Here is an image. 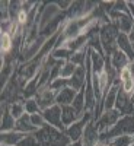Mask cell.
<instances>
[{
	"mask_svg": "<svg viewBox=\"0 0 134 146\" xmlns=\"http://www.w3.org/2000/svg\"><path fill=\"white\" fill-rule=\"evenodd\" d=\"M34 135L40 140L41 146H69L71 142L63 130L45 124L42 129L36 130Z\"/></svg>",
	"mask_w": 134,
	"mask_h": 146,
	"instance_id": "obj_1",
	"label": "cell"
},
{
	"mask_svg": "<svg viewBox=\"0 0 134 146\" xmlns=\"http://www.w3.org/2000/svg\"><path fill=\"white\" fill-rule=\"evenodd\" d=\"M121 135H131L134 136V114H125L119 118L118 123L106 133L101 135L99 143H109L114 137L121 136Z\"/></svg>",
	"mask_w": 134,
	"mask_h": 146,
	"instance_id": "obj_2",
	"label": "cell"
},
{
	"mask_svg": "<svg viewBox=\"0 0 134 146\" xmlns=\"http://www.w3.org/2000/svg\"><path fill=\"white\" fill-rule=\"evenodd\" d=\"M119 35V31L114 22L104 23L99 28V38L102 44V50L105 57H109L117 50V38Z\"/></svg>",
	"mask_w": 134,
	"mask_h": 146,
	"instance_id": "obj_3",
	"label": "cell"
},
{
	"mask_svg": "<svg viewBox=\"0 0 134 146\" xmlns=\"http://www.w3.org/2000/svg\"><path fill=\"white\" fill-rule=\"evenodd\" d=\"M90 120H93V113L86 111V114H84L80 120H77L76 123H73L71 126L66 127L64 133H66V136L70 139V142H79V140H82L84 127H86V124L89 123Z\"/></svg>",
	"mask_w": 134,
	"mask_h": 146,
	"instance_id": "obj_4",
	"label": "cell"
},
{
	"mask_svg": "<svg viewBox=\"0 0 134 146\" xmlns=\"http://www.w3.org/2000/svg\"><path fill=\"white\" fill-rule=\"evenodd\" d=\"M121 117H123V113L118 111L117 108H114V110H105V111L101 114V117L98 118V121H96L101 135H102V133H106L108 130H111L119 121Z\"/></svg>",
	"mask_w": 134,
	"mask_h": 146,
	"instance_id": "obj_5",
	"label": "cell"
},
{
	"mask_svg": "<svg viewBox=\"0 0 134 146\" xmlns=\"http://www.w3.org/2000/svg\"><path fill=\"white\" fill-rule=\"evenodd\" d=\"M60 13H63L61 10L58 9V6L55 5V2L53 3H45L44 7L40 10V18H38V27H40V31H42L48 23L51 21H54Z\"/></svg>",
	"mask_w": 134,
	"mask_h": 146,
	"instance_id": "obj_6",
	"label": "cell"
},
{
	"mask_svg": "<svg viewBox=\"0 0 134 146\" xmlns=\"http://www.w3.org/2000/svg\"><path fill=\"white\" fill-rule=\"evenodd\" d=\"M41 113H42V115L45 118V123L48 126H53V127H55L58 130H63V131L66 130V127L63 124V120H61V107L60 105L55 104V105L44 110Z\"/></svg>",
	"mask_w": 134,
	"mask_h": 146,
	"instance_id": "obj_7",
	"label": "cell"
},
{
	"mask_svg": "<svg viewBox=\"0 0 134 146\" xmlns=\"http://www.w3.org/2000/svg\"><path fill=\"white\" fill-rule=\"evenodd\" d=\"M99 140H101V131L98 129V124H96L95 120H90L84 127L80 142L83 143V146H96Z\"/></svg>",
	"mask_w": 134,
	"mask_h": 146,
	"instance_id": "obj_8",
	"label": "cell"
},
{
	"mask_svg": "<svg viewBox=\"0 0 134 146\" xmlns=\"http://www.w3.org/2000/svg\"><path fill=\"white\" fill-rule=\"evenodd\" d=\"M55 98H57V92H54L51 88H42L38 91V94H36L35 100L36 102H38L41 111H44V110L50 108L53 105H55Z\"/></svg>",
	"mask_w": 134,
	"mask_h": 146,
	"instance_id": "obj_9",
	"label": "cell"
},
{
	"mask_svg": "<svg viewBox=\"0 0 134 146\" xmlns=\"http://www.w3.org/2000/svg\"><path fill=\"white\" fill-rule=\"evenodd\" d=\"M86 78H88L86 66H79L75 72V75H73V78L69 79V86L79 92L84 88V85H86Z\"/></svg>",
	"mask_w": 134,
	"mask_h": 146,
	"instance_id": "obj_10",
	"label": "cell"
},
{
	"mask_svg": "<svg viewBox=\"0 0 134 146\" xmlns=\"http://www.w3.org/2000/svg\"><path fill=\"white\" fill-rule=\"evenodd\" d=\"M117 48L128 56L130 62H133V60H134V47H133V42H131V40H130L128 34L119 32L118 38H117Z\"/></svg>",
	"mask_w": 134,
	"mask_h": 146,
	"instance_id": "obj_11",
	"label": "cell"
},
{
	"mask_svg": "<svg viewBox=\"0 0 134 146\" xmlns=\"http://www.w3.org/2000/svg\"><path fill=\"white\" fill-rule=\"evenodd\" d=\"M89 58H90V69L93 73H101L105 70V63H106V57L105 54H101L98 51H93L89 48Z\"/></svg>",
	"mask_w": 134,
	"mask_h": 146,
	"instance_id": "obj_12",
	"label": "cell"
},
{
	"mask_svg": "<svg viewBox=\"0 0 134 146\" xmlns=\"http://www.w3.org/2000/svg\"><path fill=\"white\" fill-rule=\"evenodd\" d=\"M109 60H111V64H112V67L118 72V75H119V72L123 70V69H125L128 64H130V58H128V56L125 54V53H123L121 50H117L109 56Z\"/></svg>",
	"mask_w": 134,
	"mask_h": 146,
	"instance_id": "obj_13",
	"label": "cell"
},
{
	"mask_svg": "<svg viewBox=\"0 0 134 146\" xmlns=\"http://www.w3.org/2000/svg\"><path fill=\"white\" fill-rule=\"evenodd\" d=\"M77 95V91H75L70 86H66L64 89H61L60 92H57V98H55V102L57 105L60 107H66V105H71L73 104V100L76 98Z\"/></svg>",
	"mask_w": 134,
	"mask_h": 146,
	"instance_id": "obj_14",
	"label": "cell"
},
{
	"mask_svg": "<svg viewBox=\"0 0 134 146\" xmlns=\"http://www.w3.org/2000/svg\"><path fill=\"white\" fill-rule=\"evenodd\" d=\"M0 124H2V133L12 131L16 127V120L12 117V114L9 113L7 104L5 102H2V121H0Z\"/></svg>",
	"mask_w": 134,
	"mask_h": 146,
	"instance_id": "obj_15",
	"label": "cell"
},
{
	"mask_svg": "<svg viewBox=\"0 0 134 146\" xmlns=\"http://www.w3.org/2000/svg\"><path fill=\"white\" fill-rule=\"evenodd\" d=\"M15 130L23 133V135H34V133L36 131V129L31 123V115L29 114H25V115H22L19 120H16Z\"/></svg>",
	"mask_w": 134,
	"mask_h": 146,
	"instance_id": "obj_16",
	"label": "cell"
},
{
	"mask_svg": "<svg viewBox=\"0 0 134 146\" xmlns=\"http://www.w3.org/2000/svg\"><path fill=\"white\" fill-rule=\"evenodd\" d=\"M26 135L18 131V130H12V131H5L2 133V145L6 146H18L19 142L25 137Z\"/></svg>",
	"mask_w": 134,
	"mask_h": 146,
	"instance_id": "obj_17",
	"label": "cell"
},
{
	"mask_svg": "<svg viewBox=\"0 0 134 146\" xmlns=\"http://www.w3.org/2000/svg\"><path fill=\"white\" fill-rule=\"evenodd\" d=\"M61 120H63L64 127H69L80 118H79L77 113L75 111V108L71 105H66V107H61Z\"/></svg>",
	"mask_w": 134,
	"mask_h": 146,
	"instance_id": "obj_18",
	"label": "cell"
},
{
	"mask_svg": "<svg viewBox=\"0 0 134 146\" xmlns=\"http://www.w3.org/2000/svg\"><path fill=\"white\" fill-rule=\"evenodd\" d=\"M71 107L75 108V111L77 113L79 118H82L84 114H86V104H84V92H83V89L77 92L76 98L73 100V104H71Z\"/></svg>",
	"mask_w": 134,
	"mask_h": 146,
	"instance_id": "obj_19",
	"label": "cell"
},
{
	"mask_svg": "<svg viewBox=\"0 0 134 146\" xmlns=\"http://www.w3.org/2000/svg\"><path fill=\"white\" fill-rule=\"evenodd\" d=\"M0 48H2L3 56H7L13 50V36L9 32H2V36H0Z\"/></svg>",
	"mask_w": 134,
	"mask_h": 146,
	"instance_id": "obj_20",
	"label": "cell"
},
{
	"mask_svg": "<svg viewBox=\"0 0 134 146\" xmlns=\"http://www.w3.org/2000/svg\"><path fill=\"white\" fill-rule=\"evenodd\" d=\"M9 108V113L12 114L15 120H19L22 115H25L26 111H25V105H23V101H16V102H12L7 105Z\"/></svg>",
	"mask_w": 134,
	"mask_h": 146,
	"instance_id": "obj_21",
	"label": "cell"
},
{
	"mask_svg": "<svg viewBox=\"0 0 134 146\" xmlns=\"http://www.w3.org/2000/svg\"><path fill=\"white\" fill-rule=\"evenodd\" d=\"M77 66L76 64H73L70 60H67V62H64V64L61 66V69H60V76L58 78H61V79H71L73 75H75V72H76Z\"/></svg>",
	"mask_w": 134,
	"mask_h": 146,
	"instance_id": "obj_22",
	"label": "cell"
},
{
	"mask_svg": "<svg viewBox=\"0 0 134 146\" xmlns=\"http://www.w3.org/2000/svg\"><path fill=\"white\" fill-rule=\"evenodd\" d=\"M133 143H134V136L131 135H121L109 142V145H112V146H131Z\"/></svg>",
	"mask_w": 134,
	"mask_h": 146,
	"instance_id": "obj_23",
	"label": "cell"
},
{
	"mask_svg": "<svg viewBox=\"0 0 134 146\" xmlns=\"http://www.w3.org/2000/svg\"><path fill=\"white\" fill-rule=\"evenodd\" d=\"M23 105H25V111H26V114H29V115L41 113V108H40V105H38V102H36L35 98L23 100Z\"/></svg>",
	"mask_w": 134,
	"mask_h": 146,
	"instance_id": "obj_24",
	"label": "cell"
},
{
	"mask_svg": "<svg viewBox=\"0 0 134 146\" xmlns=\"http://www.w3.org/2000/svg\"><path fill=\"white\" fill-rule=\"evenodd\" d=\"M73 53L69 50V48L66 47H60V48H55V50L51 53V56L55 58V60H64V62H67V60H70V56Z\"/></svg>",
	"mask_w": 134,
	"mask_h": 146,
	"instance_id": "obj_25",
	"label": "cell"
},
{
	"mask_svg": "<svg viewBox=\"0 0 134 146\" xmlns=\"http://www.w3.org/2000/svg\"><path fill=\"white\" fill-rule=\"evenodd\" d=\"M66 86H69V80L61 79V78H57V79H54V80L50 83V86H48V88H51L54 92H60L61 89H64Z\"/></svg>",
	"mask_w": 134,
	"mask_h": 146,
	"instance_id": "obj_26",
	"label": "cell"
},
{
	"mask_svg": "<svg viewBox=\"0 0 134 146\" xmlns=\"http://www.w3.org/2000/svg\"><path fill=\"white\" fill-rule=\"evenodd\" d=\"M31 123H32V126H34L36 130L42 129V127L47 124V123H45V118H44V115H42V113L32 114V115H31Z\"/></svg>",
	"mask_w": 134,
	"mask_h": 146,
	"instance_id": "obj_27",
	"label": "cell"
},
{
	"mask_svg": "<svg viewBox=\"0 0 134 146\" xmlns=\"http://www.w3.org/2000/svg\"><path fill=\"white\" fill-rule=\"evenodd\" d=\"M18 146H41V143H40L38 139H36L35 135H26L25 137L19 142Z\"/></svg>",
	"mask_w": 134,
	"mask_h": 146,
	"instance_id": "obj_28",
	"label": "cell"
},
{
	"mask_svg": "<svg viewBox=\"0 0 134 146\" xmlns=\"http://www.w3.org/2000/svg\"><path fill=\"white\" fill-rule=\"evenodd\" d=\"M55 5L58 6V9L61 12H67L71 7L73 2H71V0H60V2H55Z\"/></svg>",
	"mask_w": 134,
	"mask_h": 146,
	"instance_id": "obj_29",
	"label": "cell"
},
{
	"mask_svg": "<svg viewBox=\"0 0 134 146\" xmlns=\"http://www.w3.org/2000/svg\"><path fill=\"white\" fill-rule=\"evenodd\" d=\"M114 10L121 12V13H130V12H128V6H127V2H115Z\"/></svg>",
	"mask_w": 134,
	"mask_h": 146,
	"instance_id": "obj_30",
	"label": "cell"
},
{
	"mask_svg": "<svg viewBox=\"0 0 134 146\" xmlns=\"http://www.w3.org/2000/svg\"><path fill=\"white\" fill-rule=\"evenodd\" d=\"M119 80L123 82V80H127V79H133V75H131V72L128 70V67H125V69H123L119 72Z\"/></svg>",
	"mask_w": 134,
	"mask_h": 146,
	"instance_id": "obj_31",
	"label": "cell"
},
{
	"mask_svg": "<svg viewBox=\"0 0 134 146\" xmlns=\"http://www.w3.org/2000/svg\"><path fill=\"white\" fill-rule=\"evenodd\" d=\"M127 6H128V12H130L131 18L134 19V2H127Z\"/></svg>",
	"mask_w": 134,
	"mask_h": 146,
	"instance_id": "obj_32",
	"label": "cell"
},
{
	"mask_svg": "<svg viewBox=\"0 0 134 146\" xmlns=\"http://www.w3.org/2000/svg\"><path fill=\"white\" fill-rule=\"evenodd\" d=\"M127 67H128V70L131 72V75H133V78H134V62H130V64H128Z\"/></svg>",
	"mask_w": 134,
	"mask_h": 146,
	"instance_id": "obj_33",
	"label": "cell"
},
{
	"mask_svg": "<svg viewBox=\"0 0 134 146\" xmlns=\"http://www.w3.org/2000/svg\"><path fill=\"white\" fill-rule=\"evenodd\" d=\"M128 36H130V40H131V42H133V45H134V27H133L131 32L128 34Z\"/></svg>",
	"mask_w": 134,
	"mask_h": 146,
	"instance_id": "obj_34",
	"label": "cell"
},
{
	"mask_svg": "<svg viewBox=\"0 0 134 146\" xmlns=\"http://www.w3.org/2000/svg\"><path fill=\"white\" fill-rule=\"evenodd\" d=\"M69 146H83V143H82L80 140H79V142H71Z\"/></svg>",
	"mask_w": 134,
	"mask_h": 146,
	"instance_id": "obj_35",
	"label": "cell"
},
{
	"mask_svg": "<svg viewBox=\"0 0 134 146\" xmlns=\"http://www.w3.org/2000/svg\"><path fill=\"white\" fill-rule=\"evenodd\" d=\"M96 146H112V145H109V143H98Z\"/></svg>",
	"mask_w": 134,
	"mask_h": 146,
	"instance_id": "obj_36",
	"label": "cell"
},
{
	"mask_svg": "<svg viewBox=\"0 0 134 146\" xmlns=\"http://www.w3.org/2000/svg\"><path fill=\"white\" fill-rule=\"evenodd\" d=\"M131 146H134V143H133V145H131Z\"/></svg>",
	"mask_w": 134,
	"mask_h": 146,
	"instance_id": "obj_37",
	"label": "cell"
}]
</instances>
